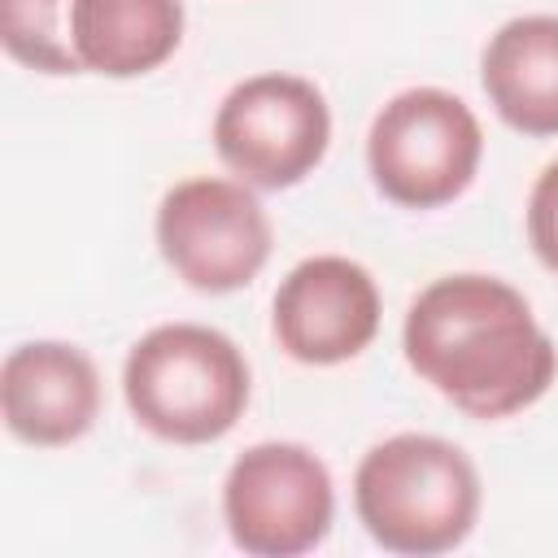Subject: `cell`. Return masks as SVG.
Returning <instances> with one entry per match:
<instances>
[{
	"label": "cell",
	"mask_w": 558,
	"mask_h": 558,
	"mask_svg": "<svg viewBox=\"0 0 558 558\" xmlns=\"http://www.w3.org/2000/svg\"><path fill=\"white\" fill-rule=\"evenodd\" d=\"M331 109L301 74H253L235 83L214 113V148L231 174L253 187H292L327 157Z\"/></svg>",
	"instance_id": "cell-5"
},
{
	"label": "cell",
	"mask_w": 558,
	"mask_h": 558,
	"mask_svg": "<svg viewBox=\"0 0 558 558\" xmlns=\"http://www.w3.org/2000/svg\"><path fill=\"white\" fill-rule=\"evenodd\" d=\"M70 44L83 70L135 78L174 57L183 44L179 0H74Z\"/></svg>",
	"instance_id": "cell-11"
},
{
	"label": "cell",
	"mask_w": 558,
	"mask_h": 558,
	"mask_svg": "<svg viewBox=\"0 0 558 558\" xmlns=\"http://www.w3.org/2000/svg\"><path fill=\"white\" fill-rule=\"evenodd\" d=\"M122 397L135 423L157 440L209 445L244 418L248 362L218 327L161 323L131 344Z\"/></svg>",
	"instance_id": "cell-3"
},
{
	"label": "cell",
	"mask_w": 558,
	"mask_h": 558,
	"mask_svg": "<svg viewBox=\"0 0 558 558\" xmlns=\"http://www.w3.org/2000/svg\"><path fill=\"white\" fill-rule=\"evenodd\" d=\"M379 310V288L362 262L318 253L296 262L275 288L270 327L292 362L340 366L375 340Z\"/></svg>",
	"instance_id": "cell-8"
},
{
	"label": "cell",
	"mask_w": 558,
	"mask_h": 558,
	"mask_svg": "<svg viewBox=\"0 0 558 558\" xmlns=\"http://www.w3.org/2000/svg\"><path fill=\"white\" fill-rule=\"evenodd\" d=\"M527 240L541 266L558 275V161H549L527 192Z\"/></svg>",
	"instance_id": "cell-13"
},
{
	"label": "cell",
	"mask_w": 558,
	"mask_h": 558,
	"mask_svg": "<svg viewBox=\"0 0 558 558\" xmlns=\"http://www.w3.org/2000/svg\"><path fill=\"white\" fill-rule=\"evenodd\" d=\"M353 510L371 541L392 554H445L462 545L480 519V475L453 440L401 432L362 453Z\"/></svg>",
	"instance_id": "cell-2"
},
{
	"label": "cell",
	"mask_w": 558,
	"mask_h": 558,
	"mask_svg": "<svg viewBox=\"0 0 558 558\" xmlns=\"http://www.w3.org/2000/svg\"><path fill=\"white\" fill-rule=\"evenodd\" d=\"M484 131L466 100L445 87H405L371 122L366 166L375 187L405 209L462 196L480 170Z\"/></svg>",
	"instance_id": "cell-4"
},
{
	"label": "cell",
	"mask_w": 558,
	"mask_h": 558,
	"mask_svg": "<svg viewBox=\"0 0 558 558\" xmlns=\"http://www.w3.org/2000/svg\"><path fill=\"white\" fill-rule=\"evenodd\" d=\"M410 371L471 418H506L541 401L558 375V349L519 288L497 275L432 279L405 314Z\"/></svg>",
	"instance_id": "cell-1"
},
{
	"label": "cell",
	"mask_w": 558,
	"mask_h": 558,
	"mask_svg": "<svg viewBox=\"0 0 558 558\" xmlns=\"http://www.w3.org/2000/svg\"><path fill=\"white\" fill-rule=\"evenodd\" d=\"M4 427L35 449L74 445L100 414V371L65 340H31L9 349L0 366Z\"/></svg>",
	"instance_id": "cell-9"
},
{
	"label": "cell",
	"mask_w": 558,
	"mask_h": 558,
	"mask_svg": "<svg viewBox=\"0 0 558 558\" xmlns=\"http://www.w3.org/2000/svg\"><path fill=\"white\" fill-rule=\"evenodd\" d=\"M157 248L196 292H235L270 257V218L244 179H183L157 205Z\"/></svg>",
	"instance_id": "cell-7"
},
{
	"label": "cell",
	"mask_w": 558,
	"mask_h": 558,
	"mask_svg": "<svg viewBox=\"0 0 558 558\" xmlns=\"http://www.w3.org/2000/svg\"><path fill=\"white\" fill-rule=\"evenodd\" d=\"M74 0H0V39L13 61L39 74H78L70 44Z\"/></svg>",
	"instance_id": "cell-12"
},
{
	"label": "cell",
	"mask_w": 558,
	"mask_h": 558,
	"mask_svg": "<svg viewBox=\"0 0 558 558\" xmlns=\"http://www.w3.org/2000/svg\"><path fill=\"white\" fill-rule=\"evenodd\" d=\"M480 83L497 118L523 135H558V13H523L497 26L480 57Z\"/></svg>",
	"instance_id": "cell-10"
},
{
	"label": "cell",
	"mask_w": 558,
	"mask_h": 558,
	"mask_svg": "<svg viewBox=\"0 0 558 558\" xmlns=\"http://www.w3.org/2000/svg\"><path fill=\"white\" fill-rule=\"evenodd\" d=\"M222 519L253 558H296L323 545L336 519V488L323 458L292 440L244 449L222 480Z\"/></svg>",
	"instance_id": "cell-6"
}]
</instances>
